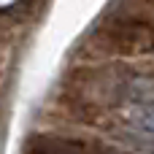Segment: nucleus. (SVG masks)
Masks as SVG:
<instances>
[{"label":"nucleus","instance_id":"nucleus-1","mask_svg":"<svg viewBox=\"0 0 154 154\" xmlns=\"http://www.w3.org/2000/svg\"><path fill=\"white\" fill-rule=\"evenodd\" d=\"M22 154H130L108 143H89L76 138H60V135H30Z\"/></svg>","mask_w":154,"mask_h":154},{"label":"nucleus","instance_id":"nucleus-2","mask_svg":"<svg viewBox=\"0 0 154 154\" xmlns=\"http://www.w3.org/2000/svg\"><path fill=\"white\" fill-rule=\"evenodd\" d=\"M130 122H133V127H135L141 135L154 138V103H143V106H138V108L133 111Z\"/></svg>","mask_w":154,"mask_h":154}]
</instances>
